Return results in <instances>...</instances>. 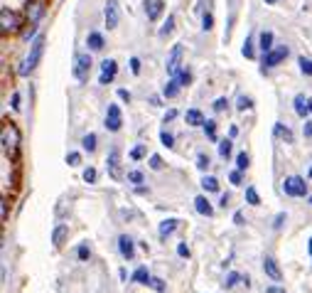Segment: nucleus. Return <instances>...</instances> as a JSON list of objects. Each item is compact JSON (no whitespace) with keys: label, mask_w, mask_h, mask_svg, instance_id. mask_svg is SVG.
<instances>
[{"label":"nucleus","mask_w":312,"mask_h":293,"mask_svg":"<svg viewBox=\"0 0 312 293\" xmlns=\"http://www.w3.org/2000/svg\"><path fill=\"white\" fill-rule=\"evenodd\" d=\"M42 52H45V35H37L35 40H32V50H30V55L25 57V62L20 64V69L17 72L22 74V76H27V74L32 72L37 64H40V59H42Z\"/></svg>","instance_id":"1"},{"label":"nucleus","mask_w":312,"mask_h":293,"mask_svg":"<svg viewBox=\"0 0 312 293\" xmlns=\"http://www.w3.org/2000/svg\"><path fill=\"white\" fill-rule=\"evenodd\" d=\"M283 190H285V195H290V197H303V195L308 192V182H305L300 175H290V177L283 180Z\"/></svg>","instance_id":"2"},{"label":"nucleus","mask_w":312,"mask_h":293,"mask_svg":"<svg viewBox=\"0 0 312 293\" xmlns=\"http://www.w3.org/2000/svg\"><path fill=\"white\" fill-rule=\"evenodd\" d=\"M91 57L89 55H76V59H74V76L79 79V81H86V76L91 72Z\"/></svg>","instance_id":"3"},{"label":"nucleus","mask_w":312,"mask_h":293,"mask_svg":"<svg viewBox=\"0 0 312 293\" xmlns=\"http://www.w3.org/2000/svg\"><path fill=\"white\" fill-rule=\"evenodd\" d=\"M17 141H20L17 128H15V126H5V128H2V150H5L7 155H12V153H15Z\"/></svg>","instance_id":"4"},{"label":"nucleus","mask_w":312,"mask_h":293,"mask_svg":"<svg viewBox=\"0 0 312 293\" xmlns=\"http://www.w3.org/2000/svg\"><path fill=\"white\" fill-rule=\"evenodd\" d=\"M104 17H106V27L113 30L121 20V10H118V0H108L106 7H104Z\"/></svg>","instance_id":"5"},{"label":"nucleus","mask_w":312,"mask_h":293,"mask_svg":"<svg viewBox=\"0 0 312 293\" xmlns=\"http://www.w3.org/2000/svg\"><path fill=\"white\" fill-rule=\"evenodd\" d=\"M0 22H2V35H7V32H15L20 25H17V15L10 10V7H2L0 10Z\"/></svg>","instance_id":"6"},{"label":"nucleus","mask_w":312,"mask_h":293,"mask_svg":"<svg viewBox=\"0 0 312 293\" xmlns=\"http://www.w3.org/2000/svg\"><path fill=\"white\" fill-rule=\"evenodd\" d=\"M290 55V50L283 45V47H278V50H270L268 55H265V59H263V64H265V69H270V67H278L285 57Z\"/></svg>","instance_id":"7"},{"label":"nucleus","mask_w":312,"mask_h":293,"mask_svg":"<svg viewBox=\"0 0 312 293\" xmlns=\"http://www.w3.org/2000/svg\"><path fill=\"white\" fill-rule=\"evenodd\" d=\"M121 123H123L121 109H118L116 104H111L108 111H106V128H108V131H121Z\"/></svg>","instance_id":"8"},{"label":"nucleus","mask_w":312,"mask_h":293,"mask_svg":"<svg viewBox=\"0 0 312 293\" xmlns=\"http://www.w3.org/2000/svg\"><path fill=\"white\" fill-rule=\"evenodd\" d=\"M106 163H108L111 177H113V180H123V173H121V153H118V148H113V150L108 153Z\"/></svg>","instance_id":"9"},{"label":"nucleus","mask_w":312,"mask_h":293,"mask_svg":"<svg viewBox=\"0 0 312 293\" xmlns=\"http://www.w3.org/2000/svg\"><path fill=\"white\" fill-rule=\"evenodd\" d=\"M116 72H118V64L113 59H104L101 62V76H99V84H111L116 79Z\"/></svg>","instance_id":"10"},{"label":"nucleus","mask_w":312,"mask_h":293,"mask_svg":"<svg viewBox=\"0 0 312 293\" xmlns=\"http://www.w3.org/2000/svg\"><path fill=\"white\" fill-rule=\"evenodd\" d=\"M182 52H185L182 45H175V47H172V52L167 55V64H165V67H167V74H172V76L177 74V69H180V59H182Z\"/></svg>","instance_id":"11"},{"label":"nucleus","mask_w":312,"mask_h":293,"mask_svg":"<svg viewBox=\"0 0 312 293\" xmlns=\"http://www.w3.org/2000/svg\"><path fill=\"white\" fill-rule=\"evenodd\" d=\"M263 271H265V276H268L270 281H280V279H283L280 266H278V261H275L273 256H265V259H263Z\"/></svg>","instance_id":"12"},{"label":"nucleus","mask_w":312,"mask_h":293,"mask_svg":"<svg viewBox=\"0 0 312 293\" xmlns=\"http://www.w3.org/2000/svg\"><path fill=\"white\" fill-rule=\"evenodd\" d=\"M143 7H145L148 20H157V17L162 15V10H165V2H162V0H145Z\"/></svg>","instance_id":"13"},{"label":"nucleus","mask_w":312,"mask_h":293,"mask_svg":"<svg viewBox=\"0 0 312 293\" xmlns=\"http://www.w3.org/2000/svg\"><path fill=\"white\" fill-rule=\"evenodd\" d=\"M118 249H121V256H123L125 261H133V256H135V244H133V239L130 236H118Z\"/></svg>","instance_id":"14"},{"label":"nucleus","mask_w":312,"mask_h":293,"mask_svg":"<svg viewBox=\"0 0 312 293\" xmlns=\"http://www.w3.org/2000/svg\"><path fill=\"white\" fill-rule=\"evenodd\" d=\"M194 207H197V212L204 215V217H211V215H214V207L209 205V200H207L204 195H199V197L194 200Z\"/></svg>","instance_id":"15"},{"label":"nucleus","mask_w":312,"mask_h":293,"mask_svg":"<svg viewBox=\"0 0 312 293\" xmlns=\"http://www.w3.org/2000/svg\"><path fill=\"white\" fill-rule=\"evenodd\" d=\"M180 86H182V84H180V79H177V76H172V79H170V81H167V84L162 86V96H167V99H172V96H177V91H180Z\"/></svg>","instance_id":"16"},{"label":"nucleus","mask_w":312,"mask_h":293,"mask_svg":"<svg viewBox=\"0 0 312 293\" xmlns=\"http://www.w3.org/2000/svg\"><path fill=\"white\" fill-rule=\"evenodd\" d=\"M295 114L298 116H308L310 114V99H305L303 94L295 96Z\"/></svg>","instance_id":"17"},{"label":"nucleus","mask_w":312,"mask_h":293,"mask_svg":"<svg viewBox=\"0 0 312 293\" xmlns=\"http://www.w3.org/2000/svg\"><path fill=\"white\" fill-rule=\"evenodd\" d=\"M42 12H45V2H42V0H37V2H32V7L27 5V17H30V22H37Z\"/></svg>","instance_id":"18"},{"label":"nucleus","mask_w":312,"mask_h":293,"mask_svg":"<svg viewBox=\"0 0 312 293\" xmlns=\"http://www.w3.org/2000/svg\"><path fill=\"white\" fill-rule=\"evenodd\" d=\"M185 121H187L189 126H204V116H202L199 109H189L187 114H185Z\"/></svg>","instance_id":"19"},{"label":"nucleus","mask_w":312,"mask_h":293,"mask_svg":"<svg viewBox=\"0 0 312 293\" xmlns=\"http://www.w3.org/2000/svg\"><path fill=\"white\" fill-rule=\"evenodd\" d=\"M177 227H180V220H165L162 224H160V239H167Z\"/></svg>","instance_id":"20"},{"label":"nucleus","mask_w":312,"mask_h":293,"mask_svg":"<svg viewBox=\"0 0 312 293\" xmlns=\"http://www.w3.org/2000/svg\"><path fill=\"white\" fill-rule=\"evenodd\" d=\"M66 234H69V229L64 227V224H59L54 232H52V244L59 249V246H64V239H66Z\"/></svg>","instance_id":"21"},{"label":"nucleus","mask_w":312,"mask_h":293,"mask_svg":"<svg viewBox=\"0 0 312 293\" xmlns=\"http://www.w3.org/2000/svg\"><path fill=\"white\" fill-rule=\"evenodd\" d=\"M260 50H263V55H268L270 50H273V32H260Z\"/></svg>","instance_id":"22"},{"label":"nucleus","mask_w":312,"mask_h":293,"mask_svg":"<svg viewBox=\"0 0 312 293\" xmlns=\"http://www.w3.org/2000/svg\"><path fill=\"white\" fill-rule=\"evenodd\" d=\"M89 50H94V52L104 50V37H101L99 32H91V35H89Z\"/></svg>","instance_id":"23"},{"label":"nucleus","mask_w":312,"mask_h":293,"mask_svg":"<svg viewBox=\"0 0 312 293\" xmlns=\"http://www.w3.org/2000/svg\"><path fill=\"white\" fill-rule=\"evenodd\" d=\"M275 136L283 138L285 143H293V133H290V128H285L283 123H275Z\"/></svg>","instance_id":"24"},{"label":"nucleus","mask_w":312,"mask_h":293,"mask_svg":"<svg viewBox=\"0 0 312 293\" xmlns=\"http://www.w3.org/2000/svg\"><path fill=\"white\" fill-rule=\"evenodd\" d=\"M133 281H135V284H148V281H150L148 269H145V266H138V269H135V274H133Z\"/></svg>","instance_id":"25"},{"label":"nucleus","mask_w":312,"mask_h":293,"mask_svg":"<svg viewBox=\"0 0 312 293\" xmlns=\"http://www.w3.org/2000/svg\"><path fill=\"white\" fill-rule=\"evenodd\" d=\"M202 187H204L207 192H219V182H216V177H202Z\"/></svg>","instance_id":"26"},{"label":"nucleus","mask_w":312,"mask_h":293,"mask_svg":"<svg viewBox=\"0 0 312 293\" xmlns=\"http://www.w3.org/2000/svg\"><path fill=\"white\" fill-rule=\"evenodd\" d=\"M175 30V17L172 15H167V20H165V25L160 27V37H167L170 32Z\"/></svg>","instance_id":"27"},{"label":"nucleus","mask_w":312,"mask_h":293,"mask_svg":"<svg viewBox=\"0 0 312 293\" xmlns=\"http://www.w3.org/2000/svg\"><path fill=\"white\" fill-rule=\"evenodd\" d=\"M204 133L209 136V141H216V121H204Z\"/></svg>","instance_id":"28"},{"label":"nucleus","mask_w":312,"mask_h":293,"mask_svg":"<svg viewBox=\"0 0 312 293\" xmlns=\"http://www.w3.org/2000/svg\"><path fill=\"white\" fill-rule=\"evenodd\" d=\"M81 146L86 148L89 153H94V150H96V136H94V133H86L84 141H81Z\"/></svg>","instance_id":"29"},{"label":"nucleus","mask_w":312,"mask_h":293,"mask_svg":"<svg viewBox=\"0 0 312 293\" xmlns=\"http://www.w3.org/2000/svg\"><path fill=\"white\" fill-rule=\"evenodd\" d=\"M246 200H249V205H253V207H258V205H260V197H258L256 187H246Z\"/></svg>","instance_id":"30"},{"label":"nucleus","mask_w":312,"mask_h":293,"mask_svg":"<svg viewBox=\"0 0 312 293\" xmlns=\"http://www.w3.org/2000/svg\"><path fill=\"white\" fill-rule=\"evenodd\" d=\"M244 279H246V276H239V274H229V276H226V281H224V289H234V286H236L239 281H244Z\"/></svg>","instance_id":"31"},{"label":"nucleus","mask_w":312,"mask_h":293,"mask_svg":"<svg viewBox=\"0 0 312 293\" xmlns=\"http://www.w3.org/2000/svg\"><path fill=\"white\" fill-rule=\"evenodd\" d=\"M249 163H251L249 153H239V155H236V168H239V170H246Z\"/></svg>","instance_id":"32"},{"label":"nucleus","mask_w":312,"mask_h":293,"mask_svg":"<svg viewBox=\"0 0 312 293\" xmlns=\"http://www.w3.org/2000/svg\"><path fill=\"white\" fill-rule=\"evenodd\" d=\"M148 286H153V289H155V291H165V289H167V286H165V281H162V279H157V276H150V281H148Z\"/></svg>","instance_id":"33"},{"label":"nucleus","mask_w":312,"mask_h":293,"mask_svg":"<svg viewBox=\"0 0 312 293\" xmlns=\"http://www.w3.org/2000/svg\"><path fill=\"white\" fill-rule=\"evenodd\" d=\"M231 148H234L231 141H221V143H219V155H221V158H229V155H231Z\"/></svg>","instance_id":"34"},{"label":"nucleus","mask_w":312,"mask_h":293,"mask_svg":"<svg viewBox=\"0 0 312 293\" xmlns=\"http://www.w3.org/2000/svg\"><path fill=\"white\" fill-rule=\"evenodd\" d=\"M143 180H145V177H143V173H140V170H130V173H128V182H133V185H140Z\"/></svg>","instance_id":"35"},{"label":"nucleus","mask_w":312,"mask_h":293,"mask_svg":"<svg viewBox=\"0 0 312 293\" xmlns=\"http://www.w3.org/2000/svg\"><path fill=\"white\" fill-rule=\"evenodd\" d=\"M145 153H148V148L145 146H135L133 150H130V158H133V160H140V158H145Z\"/></svg>","instance_id":"36"},{"label":"nucleus","mask_w":312,"mask_h":293,"mask_svg":"<svg viewBox=\"0 0 312 293\" xmlns=\"http://www.w3.org/2000/svg\"><path fill=\"white\" fill-rule=\"evenodd\" d=\"M300 72L312 76V59H305V57H300Z\"/></svg>","instance_id":"37"},{"label":"nucleus","mask_w":312,"mask_h":293,"mask_svg":"<svg viewBox=\"0 0 312 293\" xmlns=\"http://www.w3.org/2000/svg\"><path fill=\"white\" fill-rule=\"evenodd\" d=\"M197 168H199V170H207V168H209V155L199 153V155H197Z\"/></svg>","instance_id":"38"},{"label":"nucleus","mask_w":312,"mask_h":293,"mask_svg":"<svg viewBox=\"0 0 312 293\" xmlns=\"http://www.w3.org/2000/svg\"><path fill=\"white\" fill-rule=\"evenodd\" d=\"M96 177H99V173H96L94 168H86V170H84V180H86V182H96Z\"/></svg>","instance_id":"39"},{"label":"nucleus","mask_w":312,"mask_h":293,"mask_svg":"<svg viewBox=\"0 0 312 293\" xmlns=\"http://www.w3.org/2000/svg\"><path fill=\"white\" fill-rule=\"evenodd\" d=\"M79 259H81V261H89V259H91V249H89L86 244L79 246Z\"/></svg>","instance_id":"40"},{"label":"nucleus","mask_w":312,"mask_h":293,"mask_svg":"<svg viewBox=\"0 0 312 293\" xmlns=\"http://www.w3.org/2000/svg\"><path fill=\"white\" fill-rule=\"evenodd\" d=\"M175 76L180 79V84H182V86H187V84H189V79H192V74H189V69H182V72H177Z\"/></svg>","instance_id":"41"},{"label":"nucleus","mask_w":312,"mask_h":293,"mask_svg":"<svg viewBox=\"0 0 312 293\" xmlns=\"http://www.w3.org/2000/svg\"><path fill=\"white\" fill-rule=\"evenodd\" d=\"M236 109H239V111H246V109H251V99H249V96H239V104H236Z\"/></svg>","instance_id":"42"},{"label":"nucleus","mask_w":312,"mask_h":293,"mask_svg":"<svg viewBox=\"0 0 312 293\" xmlns=\"http://www.w3.org/2000/svg\"><path fill=\"white\" fill-rule=\"evenodd\" d=\"M211 25H214L211 12H204V17H202V27H204V30H211Z\"/></svg>","instance_id":"43"},{"label":"nucleus","mask_w":312,"mask_h":293,"mask_svg":"<svg viewBox=\"0 0 312 293\" xmlns=\"http://www.w3.org/2000/svg\"><path fill=\"white\" fill-rule=\"evenodd\" d=\"M226 106H229V101H226V99H224V96H221V99H216V101H214V111H216V114H221V111H224V109H226Z\"/></svg>","instance_id":"44"},{"label":"nucleus","mask_w":312,"mask_h":293,"mask_svg":"<svg viewBox=\"0 0 312 293\" xmlns=\"http://www.w3.org/2000/svg\"><path fill=\"white\" fill-rule=\"evenodd\" d=\"M66 163H69L71 168H76V165L81 163V155H79V153H69V155H66Z\"/></svg>","instance_id":"45"},{"label":"nucleus","mask_w":312,"mask_h":293,"mask_svg":"<svg viewBox=\"0 0 312 293\" xmlns=\"http://www.w3.org/2000/svg\"><path fill=\"white\" fill-rule=\"evenodd\" d=\"M150 168L153 170H162V158L160 155H150Z\"/></svg>","instance_id":"46"},{"label":"nucleus","mask_w":312,"mask_h":293,"mask_svg":"<svg viewBox=\"0 0 312 293\" xmlns=\"http://www.w3.org/2000/svg\"><path fill=\"white\" fill-rule=\"evenodd\" d=\"M160 141H162V146H165V148H172V146H175V143H172V136H170L167 131H162V133H160Z\"/></svg>","instance_id":"47"},{"label":"nucleus","mask_w":312,"mask_h":293,"mask_svg":"<svg viewBox=\"0 0 312 293\" xmlns=\"http://www.w3.org/2000/svg\"><path fill=\"white\" fill-rule=\"evenodd\" d=\"M229 180H231V182H234V185H241V170H239V168H236V170H234V173H231V175H229Z\"/></svg>","instance_id":"48"},{"label":"nucleus","mask_w":312,"mask_h":293,"mask_svg":"<svg viewBox=\"0 0 312 293\" xmlns=\"http://www.w3.org/2000/svg\"><path fill=\"white\" fill-rule=\"evenodd\" d=\"M251 45H253V42H251V40H246V45H244V57H253V47H251Z\"/></svg>","instance_id":"49"},{"label":"nucleus","mask_w":312,"mask_h":293,"mask_svg":"<svg viewBox=\"0 0 312 293\" xmlns=\"http://www.w3.org/2000/svg\"><path fill=\"white\" fill-rule=\"evenodd\" d=\"M130 69H133V74L140 72V59H138V57H133V59H130Z\"/></svg>","instance_id":"50"},{"label":"nucleus","mask_w":312,"mask_h":293,"mask_svg":"<svg viewBox=\"0 0 312 293\" xmlns=\"http://www.w3.org/2000/svg\"><path fill=\"white\" fill-rule=\"evenodd\" d=\"M288 220V215H283V212H280V215H278V217H275V224H273V227H275V229H280V227H283V222Z\"/></svg>","instance_id":"51"},{"label":"nucleus","mask_w":312,"mask_h":293,"mask_svg":"<svg viewBox=\"0 0 312 293\" xmlns=\"http://www.w3.org/2000/svg\"><path fill=\"white\" fill-rule=\"evenodd\" d=\"M118 96L123 99L125 104H130V91H125V89H118Z\"/></svg>","instance_id":"52"},{"label":"nucleus","mask_w":312,"mask_h":293,"mask_svg":"<svg viewBox=\"0 0 312 293\" xmlns=\"http://www.w3.org/2000/svg\"><path fill=\"white\" fill-rule=\"evenodd\" d=\"M0 215H2V222L7 220V202H5V200L0 202Z\"/></svg>","instance_id":"53"},{"label":"nucleus","mask_w":312,"mask_h":293,"mask_svg":"<svg viewBox=\"0 0 312 293\" xmlns=\"http://www.w3.org/2000/svg\"><path fill=\"white\" fill-rule=\"evenodd\" d=\"M177 254H180V256H189V249H187V244H180V246H177Z\"/></svg>","instance_id":"54"},{"label":"nucleus","mask_w":312,"mask_h":293,"mask_svg":"<svg viewBox=\"0 0 312 293\" xmlns=\"http://www.w3.org/2000/svg\"><path fill=\"white\" fill-rule=\"evenodd\" d=\"M303 133H305L308 138H310V136H312V118H310V121H308V123H305V128H303Z\"/></svg>","instance_id":"55"},{"label":"nucleus","mask_w":312,"mask_h":293,"mask_svg":"<svg viewBox=\"0 0 312 293\" xmlns=\"http://www.w3.org/2000/svg\"><path fill=\"white\" fill-rule=\"evenodd\" d=\"M12 109H15V111L20 109V96H17V94H12Z\"/></svg>","instance_id":"56"},{"label":"nucleus","mask_w":312,"mask_h":293,"mask_svg":"<svg viewBox=\"0 0 312 293\" xmlns=\"http://www.w3.org/2000/svg\"><path fill=\"white\" fill-rule=\"evenodd\" d=\"M175 116H177V111H175V109H172V111H167V114H165V123H167V121H172Z\"/></svg>","instance_id":"57"},{"label":"nucleus","mask_w":312,"mask_h":293,"mask_svg":"<svg viewBox=\"0 0 312 293\" xmlns=\"http://www.w3.org/2000/svg\"><path fill=\"white\" fill-rule=\"evenodd\" d=\"M265 293H285V291H283V289H278V286H268Z\"/></svg>","instance_id":"58"},{"label":"nucleus","mask_w":312,"mask_h":293,"mask_svg":"<svg viewBox=\"0 0 312 293\" xmlns=\"http://www.w3.org/2000/svg\"><path fill=\"white\" fill-rule=\"evenodd\" d=\"M234 222H236V224H244V215H241V212H236V215H234Z\"/></svg>","instance_id":"59"},{"label":"nucleus","mask_w":312,"mask_h":293,"mask_svg":"<svg viewBox=\"0 0 312 293\" xmlns=\"http://www.w3.org/2000/svg\"><path fill=\"white\" fill-rule=\"evenodd\" d=\"M219 205H221V207H226V205H229V195H221V202H219Z\"/></svg>","instance_id":"60"},{"label":"nucleus","mask_w":312,"mask_h":293,"mask_svg":"<svg viewBox=\"0 0 312 293\" xmlns=\"http://www.w3.org/2000/svg\"><path fill=\"white\" fill-rule=\"evenodd\" d=\"M265 2H268V5H273V2H275V0H265Z\"/></svg>","instance_id":"61"},{"label":"nucleus","mask_w":312,"mask_h":293,"mask_svg":"<svg viewBox=\"0 0 312 293\" xmlns=\"http://www.w3.org/2000/svg\"><path fill=\"white\" fill-rule=\"evenodd\" d=\"M310 254H312V239H310Z\"/></svg>","instance_id":"62"},{"label":"nucleus","mask_w":312,"mask_h":293,"mask_svg":"<svg viewBox=\"0 0 312 293\" xmlns=\"http://www.w3.org/2000/svg\"><path fill=\"white\" fill-rule=\"evenodd\" d=\"M310 177H312V168H310Z\"/></svg>","instance_id":"63"},{"label":"nucleus","mask_w":312,"mask_h":293,"mask_svg":"<svg viewBox=\"0 0 312 293\" xmlns=\"http://www.w3.org/2000/svg\"><path fill=\"white\" fill-rule=\"evenodd\" d=\"M310 202H312V197H310Z\"/></svg>","instance_id":"64"}]
</instances>
